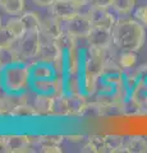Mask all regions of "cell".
Masks as SVG:
<instances>
[{"label":"cell","instance_id":"6da1fadb","mask_svg":"<svg viewBox=\"0 0 147 153\" xmlns=\"http://www.w3.org/2000/svg\"><path fill=\"white\" fill-rule=\"evenodd\" d=\"M113 31V44L122 51H140L146 41L145 26L134 19L118 21Z\"/></svg>","mask_w":147,"mask_h":153},{"label":"cell","instance_id":"7a4b0ae2","mask_svg":"<svg viewBox=\"0 0 147 153\" xmlns=\"http://www.w3.org/2000/svg\"><path fill=\"white\" fill-rule=\"evenodd\" d=\"M31 76V69L28 66L13 64L4 71V84L8 91L18 93L28 87Z\"/></svg>","mask_w":147,"mask_h":153},{"label":"cell","instance_id":"3957f363","mask_svg":"<svg viewBox=\"0 0 147 153\" xmlns=\"http://www.w3.org/2000/svg\"><path fill=\"white\" fill-rule=\"evenodd\" d=\"M40 46V32H27L19 40V44H18V47H16V50L22 59H32V57H37Z\"/></svg>","mask_w":147,"mask_h":153},{"label":"cell","instance_id":"277c9868","mask_svg":"<svg viewBox=\"0 0 147 153\" xmlns=\"http://www.w3.org/2000/svg\"><path fill=\"white\" fill-rule=\"evenodd\" d=\"M105 50L98 49H90V54L84 63V76H91V78H98L105 69Z\"/></svg>","mask_w":147,"mask_h":153},{"label":"cell","instance_id":"5b68a950","mask_svg":"<svg viewBox=\"0 0 147 153\" xmlns=\"http://www.w3.org/2000/svg\"><path fill=\"white\" fill-rule=\"evenodd\" d=\"M90 47L98 50H106L113 44V31L110 27L93 26L90 35L87 36Z\"/></svg>","mask_w":147,"mask_h":153},{"label":"cell","instance_id":"8992f818","mask_svg":"<svg viewBox=\"0 0 147 153\" xmlns=\"http://www.w3.org/2000/svg\"><path fill=\"white\" fill-rule=\"evenodd\" d=\"M93 27L92 21L90 19L88 14H77L75 17H73L72 19L67 21V25H65V31L69 32L72 36H74L75 38H83L90 35Z\"/></svg>","mask_w":147,"mask_h":153},{"label":"cell","instance_id":"52a82bcc","mask_svg":"<svg viewBox=\"0 0 147 153\" xmlns=\"http://www.w3.org/2000/svg\"><path fill=\"white\" fill-rule=\"evenodd\" d=\"M51 14L60 21H69L79 13V5L73 0H55L50 5Z\"/></svg>","mask_w":147,"mask_h":153},{"label":"cell","instance_id":"ba28073f","mask_svg":"<svg viewBox=\"0 0 147 153\" xmlns=\"http://www.w3.org/2000/svg\"><path fill=\"white\" fill-rule=\"evenodd\" d=\"M61 54L63 51L56 45L55 40H42L41 38V46L37 54V57L41 61H45L47 64H54L61 57Z\"/></svg>","mask_w":147,"mask_h":153},{"label":"cell","instance_id":"9c48e42d","mask_svg":"<svg viewBox=\"0 0 147 153\" xmlns=\"http://www.w3.org/2000/svg\"><path fill=\"white\" fill-rule=\"evenodd\" d=\"M31 139L30 137L21 134H12L4 137V151L10 153H22L30 151Z\"/></svg>","mask_w":147,"mask_h":153},{"label":"cell","instance_id":"30bf717a","mask_svg":"<svg viewBox=\"0 0 147 153\" xmlns=\"http://www.w3.org/2000/svg\"><path fill=\"white\" fill-rule=\"evenodd\" d=\"M63 32L61 28V21L56 17L47 18L42 22L41 31H40V37L42 40H56L60 33Z\"/></svg>","mask_w":147,"mask_h":153},{"label":"cell","instance_id":"8fae6325","mask_svg":"<svg viewBox=\"0 0 147 153\" xmlns=\"http://www.w3.org/2000/svg\"><path fill=\"white\" fill-rule=\"evenodd\" d=\"M88 17L92 21L93 26H105L113 28L114 25L116 23L115 18L111 13L107 12V9L105 8H93L91 7L88 12Z\"/></svg>","mask_w":147,"mask_h":153},{"label":"cell","instance_id":"7c38bea8","mask_svg":"<svg viewBox=\"0 0 147 153\" xmlns=\"http://www.w3.org/2000/svg\"><path fill=\"white\" fill-rule=\"evenodd\" d=\"M54 103H55V96L40 93L36 96L34 107L40 115H49L54 114Z\"/></svg>","mask_w":147,"mask_h":153},{"label":"cell","instance_id":"4fadbf2b","mask_svg":"<svg viewBox=\"0 0 147 153\" xmlns=\"http://www.w3.org/2000/svg\"><path fill=\"white\" fill-rule=\"evenodd\" d=\"M67 101V111L68 115H78L86 108V98L83 97L81 93L70 94L69 97H65Z\"/></svg>","mask_w":147,"mask_h":153},{"label":"cell","instance_id":"5bb4252c","mask_svg":"<svg viewBox=\"0 0 147 153\" xmlns=\"http://www.w3.org/2000/svg\"><path fill=\"white\" fill-rule=\"evenodd\" d=\"M18 60L19 55L14 47H0V69H7Z\"/></svg>","mask_w":147,"mask_h":153},{"label":"cell","instance_id":"9a60e30c","mask_svg":"<svg viewBox=\"0 0 147 153\" xmlns=\"http://www.w3.org/2000/svg\"><path fill=\"white\" fill-rule=\"evenodd\" d=\"M124 152L128 153H146L147 152V140L142 137H132L125 140Z\"/></svg>","mask_w":147,"mask_h":153},{"label":"cell","instance_id":"2e32d148","mask_svg":"<svg viewBox=\"0 0 147 153\" xmlns=\"http://www.w3.org/2000/svg\"><path fill=\"white\" fill-rule=\"evenodd\" d=\"M82 151L83 152H92V153L107 152L105 137H102V135H92V137H90L87 144L83 147Z\"/></svg>","mask_w":147,"mask_h":153},{"label":"cell","instance_id":"e0dca14e","mask_svg":"<svg viewBox=\"0 0 147 153\" xmlns=\"http://www.w3.org/2000/svg\"><path fill=\"white\" fill-rule=\"evenodd\" d=\"M21 19L23 21V23H25L27 32H40L41 31L42 22H41L40 17L37 16V13L27 12L21 17Z\"/></svg>","mask_w":147,"mask_h":153},{"label":"cell","instance_id":"ac0fdd59","mask_svg":"<svg viewBox=\"0 0 147 153\" xmlns=\"http://www.w3.org/2000/svg\"><path fill=\"white\" fill-rule=\"evenodd\" d=\"M105 140L107 152H122L124 149V137L118 135V134H109V135H105Z\"/></svg>","mask_w":147,"mask_h":153},{"label":"cell","instance_id":"d6986e66","mask_svg":"<svg viewBox=\"0 0 147 153\" xmlns=\"http://www.w3.org/2000/svg\"><path fill=\"white\" fill-rule=\"evenodd\" d=\"M5 27L13 33L14 36H16L17 40H21V38L27 33L26 26H25V23H23V21L21 18H12V19H9Z\"/></svg>","mask_w":147,"mask_h":153},{"label":"cell","instance_id":"ffe728a7","mask_svg":"<svg viewBox=\"0 0 147 153\" xmlns=\"http://www.w3.org/2000/svg\"><path fill=\"white\" fill-rule=\"evenodd\" d=\"M0 5L8 14H19L25 9V0H0Z\"/></svg>","mask_w":147,"mask_h":153},{"label":"cell","instance_id":"44dd1931","mask_svg":"<svg viewBox=\"0 0 147 153\" xmlns=\"http://www.w3.org/2000/svg\"><path fill=\"white\" fill-rule=\"evenodd\" d=\"M56 42V45H58L60 47V50L61 51H64V50H72L75 47V37L72 36L69 32L67 31H63L60 33V36L55 40Z\"/></svg>","mask_w":147,"mask_h":153},{"label":"cell","instance_id":"7402d4cb","mask_svg":"<svg viewBox=\"0 0 147 153\" xmlns=\"http://www.w3.org/2000/svg\"><path fill=\"white\" fill-rule=\"evenodd\" d=\"M31 75L35 79H51L54 75L53 68L46 64H37L35 68L31 70Z\"/></svg>","mask_w":147,"mask_h":153},{"label":"cell","instance_id":"603a6c76","mask_svg":"<svg viewBox=\"0 0 147 153\" xmlns=\"http://www.w3.org/2000/svg\"><path fill=\"white\" fill-rule=\"evenodd\" d=\"M35 89H37L40 93H53L54 91L58 89V85L56 82L53 79H36L34 83Z\"/></svg>","mask_w":147,"mask_h":153},{"label":"cell","instance_id":"cb8c5ba5","mask_svg":"<svg viewBox=\"0 0 147 153\" xmlns=\"http://www.w3.org/2000/svg\"><path fill=\"white\" fill-rule=\"evenodd\" d=\"M137 64V55L134 51L123 50L119 56V66L122 69H132Z\"/></svg>","mask_w":147,"mask_h":153},{"label":"cell","instance_id":"d4e9b609","mask_svg":"<svg viewBox=\"0 0 147 153\" xmlns=\"http://www.w3.org/2000/svg\"><path fill=\"white\" fill-rule=\"evenodd\" d=\"M136 0H113L111 8L120 14H128L133 10Z\"/></svg>","mask_w":147,"mask_h":153},{"label":"cell","instance_id":"484cf974","mask_svg":"<svg viewBox=\"0 0 147 153\" xmlns=\"http://www.w3.org/2000/svg\"><path fill=\"white\" fill-rule=\"evenodd\" d=\"M16 41V36L7 27H0V47H13Z\"/></svg>","mask_w":147,"mask_h":153},{"label":"cell","instance_id":"4316f807","mask_svg":"<svg viewBox=\"0 0 147 153\" xmlns=\"http://www.w3.org/2000/svg\"><path fill=\"white\" fill-rule=\"evenodd\" d=\"M10 114L16 115V116H34V115H39L34 106H30L27 103L18 105V106H16L12 110Z\"/></svg>","mask_w":147,"mask_h":153},{"label":"cell","instance_id":"83f0119b","mask_svg":"<svg viewBox=\"0 0 147 153\" xmlns=\"http://www.w3.org/2000/svg\"><path fill=\"white\" fill-rule=\"evenodd\" d=\"M63 137H54V135H46V137H39V144L42 147H55V146H60Z\"/></svg>","mask_w":147,"mask_h":153},{"label":"cell","instance_id":"f1b7e54d","mask_svg":"<svg viewBox=\"0 0 147 153\" xmlns=\"http://www.w3.org/2000/svg\"><path fill=\"white\" fill-rule=\"evenodd\" d=\"M68 56H69V73H72V74H75L78 71V55H77V49H72V50H69L68 51Z\"/></svg>","mask_w":147,"mask_h":153},{"label":"cell","instance_id":"f546056e","mask_svg":"<svg viewBox=\"0 0 147 153\" xmlns=\"http://www.w3.org/2000/svg\"><path fill=\"white\" fill-rule=\"evenodd\" d=\"M134 17L140 23H142L143 26H147V5L140 7L137 9L134 13Z\"/></svg>","mask_w":147,"mask_h":153},{"label":"cell","instance_id":"4dcf8cb0","mask_svg":"<svg viewBox=\"0 0 147 153\" xmlns=\"http://www.w3.org/2000/svg\"><path fill=\"white\" fill-rule=\"evenodd\" d=\"M79 79L77 78V76H74V75H70L69 76V92L70 94H75V93H81V91H79Z\"/></svg>","mask_w":147,"mask_h":153},{"label":"cell","instance_id":"1f68e13d","mask_svg":"<svg viewBox=\"0 0 147 153\" xmlns=\"http://www.w3.org/2000/svg\"><path fill=\"white\" fill-rule=\"evenodd\" d=\"M91 3V7L93 8H110L113 4V0H90Z\"/></svg>","mask_w":147,"mask_h":153},{"label":"cell","instance_id":"d6a6232c","mask_svg":"<svg viewBox=\"0 0 147 153\" xmlns=\"http://www.w3.org/2000/svg\"><path fill=\"white\" fill-rule=\"evenodd\" d=\"M7 112H10V111H9V105H8L5 98L0 97V115H4Z\"/></svg>","mask_w":147,"mask_h":153},{"label":"cell","instance_id":"836d02e7","mask_svg":"<svg viewBox=\"0 0 147 153\" xmlns=\"http://www.w3.org/2000/svg\"><path fill=\"white\" fill-rule=\"evenodd\" d=\"M41 152H45V153H59V152H61V148L59 146H55V147H42Z\"/></svg>","mask_w":147,"mask_h":153},{"label":"cell","instance_id":"e575fe53","mask_svg":"<svg viewBox=\"0 0 147 153\" xmlns=\"http://www.w3.org/2000/svg\"><path fill=\"white\" fill-rule=\"evenodd\" d=\"M32 1H34L36 5H39V7H50L55 0H32Z\"/></svg>","mask_w":147,"mask_h":153},{"label":"cell","instance_id":"d590c367","mask_svg":"<svg viewBox=\"0 0 147 153\" xmlns=\"http://www.w3.org/2000/svg\"><path fill=\"white\" fill-rule=\"evenodd\" d=\"M73 1H74L75 4H78L79 7H82V5H84V4L90 3V0H73Z\"/></svg>","mask_w":147,"mask_h":153},{"label":"cell","instance_id":"8d00e7d4","mask_svg":"<svg viewBox=\"0 0 147 153\" xmlns=\"http://www.w3.org/2000/svg\"><path fill=\"white\" fill-rule=\"evenodd\" d=\"M0 151H4V137H0Z\"/></svg>","mask_w":147,"mask_h":153},{"label":"cell","instance_id":"74e56055","mask_svg":"<svg viewBox=\"0 0 147 153\" xmlns=\"http://www.w3.org/2000/svg\"><path fill=\"white\" fill-rule=\"evenodd\" d=\"M143 70H145V71H146V74H147V64H146V65H145V66H143Z\"/></svg>","mask_w":147,"mask_h":153},{"label":"cell","instance_id":"f35d334b","mask_svg":"<svg viewBox=\"0 0 147 153\" xmlns=\"http://www.w3.org/2000/svg\"><path fill=\"white\" fill-rule=\"evenodd\" d=\"M143 107L147 110V98H146V102H145V105H143Z\"/></svg>","mask_w":147,"mask_h":153},{"label":"cell","instance_id":"ab89813d","mask_svg":"<svg viewBox=\"0 0 147 153\" xmlns=\"http://www.w3.org/2000/svg\"><path fill=\"white\" fill-rule=\"evenodd\" d=\"M0 27H1V19H0Z\"/></svg>","mask_w":147,"mask_h":153}]
</instances>
